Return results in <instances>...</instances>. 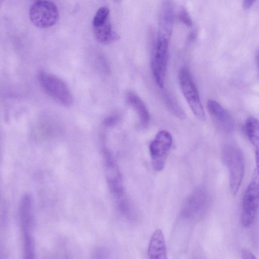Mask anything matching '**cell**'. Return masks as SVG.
I'll return each mask as SVG.
<instances>
[{"mask_svg": "<svg viewBox=\"0 0 259 259\" xmlns=\"http://www.w3.org/2000/svg\"><path fill=\"white\" fill-rule=\"evenodd\" d=\"M222 158L229 169L231 193L235 195L244 174L245 163L242 152L236 145L228 143L223 148Z\"/></svg>", "mask_w": 259, "mask_h": 259, "instance_id": "6da1fadb", "label": "cell"}, {"mask_svg": "<svg viewBox=\"0 0 259 259\" xmlns=\"http://www.w3.org/2000/svg\"><path fill=\"white\" fill-rule=\"evenodd\" d=\"M38 82L43 91L59 104L69 107L73 98L67 84L58 76L45 71L37 74Z\"/></svg>", "mask_w": 259, "mask_h": 259, "instance_id": "7a4b0ae2", "label": "cell"}, {"mask_svg": "<svg viewBox=\"0 0 259 259\" xmlns=\"http://www.w3.org/2000/svg\"><path fill=\"white\" fill-rule=\"evenodd\" d=\"M257 167L253 174L252 180L244 193L242 206L241 223L244 228L253 224L258 208L259 180Z\"/></svg>", "mask_w": 259, "mask_h": 259, "instance_id": "3957f363", "label": "cell"}, {"mask_svg": "<svg viewBox=\"0 0 259 259\" xmlns=\"http://www.w3.org/2000/svg\"><path fill=\"white\" fill-rule=\"evenodd\" d=\"M29 15L31 22L40 28L54 25L59 18L57 6L47 0H39L34 3L30 8Z\"/></svg>", "mask_w": 259, "mask_h": 259, "instance_id": "277c9868", "label": "cell"}, {"mask_svg": "<svg viewBox=\"0 0 259 259\" xmlns=\"http://www.w3.org/2000/svg\"><path fill=\"white\" fill-rule=\"evenodd\" d=\"M182 92L193 114L199 119H205V115L197 89L189 70L182 68L179 74Z\"/></svg>", "mask_w": 259, "mask_h": 259, "instance_id": "5b68a950", "label": "cell"}, {"mask_svg": "<svg viewBox=\"0 0 259 259\" xmlns=\"http://www.w3.org/2000/svg\"><path fill=\"white\" fill-rule=\"evenodd\" d=\"M209 196L206 190L198 187L188 196L181 209V216L184 219L194 220L202 217L208 208Z\"/></svg>", "mask_w": 259, "mask_h": 259, "instance_id": "8992f818", "label": "cell"}, {"mask_svg": "<svg viewBox=\"0 0 259 259\" xmlns=\"http://www.w3.org/2000/svg\"><path fill=\"white\" fill-rule=\"evenodd\" d=\"M169 41L157 37L152 52V72L156 83L161 88L164 84Z\"/></svg>", "mask_w": 259, "mask_h": 259, "instance_id": "52a82bcc", "label": "cell"}, {"mask_svg": "<svg viewBox=\"0 0 259 259\" xmlns=\"http://www.w3.org/2000/svg\"><path fill=\"white\" fill-rule=\"evenodd\" d=\"M172 138L170 134L162 130L158 132L149 146V151L154 169L161 171L170 149Z\"/></svg>", "mask_w": 259, "mask_h": 259, "instance_id": "ba28073f", "label": "cell"}, {"mask_svg": "<svg viewBox=\"0 0 259 259\" xmlns=\"http://www.w3.org/2000/svg\"><path fill=\"white\" fill-rule=\"evenodd\" d=\"M104 156L105 171L108 185L111 192L120 198L122 196L123 189L119 168L108 151L104 152Z\"/></svg>", "mask_w": 259, "mask_h": 259, "instance_id": "9c48e42d", "label": "cell"}, {"mask_svg": "<svg viewBox=\"0 0 259 259\" xmlns=\"http://www.w3.org/2000/svg\"><path fill=\"white\" fill-rule=\"evenodd\" d=\"M174 17V9L170 0H165L162 4L159 15L158 35L170 41Z\"/></svg>", "mask_w": 259, "mask_h": 259, "instance_id": "30bf717a", "label": "cell"}, {"mask_svg": "<svg viewBox=\"0 0 259 259\" xmlns=\"http://www.w3.org/2000/svg\"><path fill=\"white\" fill-rule=\"evenodd\" d=\"M207 105L209 112L220 128L226 133L232 132L234 121L229 113L216 101L209 100Z\"/></svg>", "mask_w": 259, "mask_h": 259, "instance_id": "8fae6325", "label": "cell"}, {"mask_svg": "<svg viewBox=\"0 0 259 259\" xmlns=\"http://www.w3.org/2000/svg\"><path fill=\"white\" fill-rule=\"evenodd\" d=\"M31 210V199L29 196H25L22 202L20 215L23 232L24 247L26 253H31L34 251L33 239L30 231Z\"/></svg>", "mask_w": 259, "mask_h": 259, "instance_id": "7c38bea8", "label": "cell"}, {"mask_svg": "<svg viewBox=\"0 0 259 259\" xmlns=\"http://www.w3.org/2000/svg\"><path fill=\"white\" fill-rule=\"evenodd\" d=\"M148 256L151 259H166L167 252L162 231L156 229L153 233L148 246Z\"/></svg>", "mask_w": 259, "mask_h": 259, "instance_id": "4fadbf2b", "label": "cell"}, {"mask_svg": "<svg viewBox=\"0 0 259 259\" xmlns=\"http://www.w3.org/2000/svg\"><path fill=\"white\" fill-rule=\"evenodd\" d=\"M96 39L102 45L113 43L120 38V36L112 29L109 18L101 25L93 27Z\"/></svg>", "mask_w": 259, "mask_h": 259, "instance_id": "5bb4252c", "label": "cell"}, {"mask_svg": "<svg viewBox=\"0 0 259 259\" xmlns=\"http://www.w3.org/2000/svg\"><path fill=\"white\" fill-rule=\"evenodd\" d=\"M127 103L136 112L142 127L147 126L150 120L148 110L142 99L135 93L128 92L126 95Z\"/></svg>", "mask_w": 259, "mask_h": 259, "instance_id": "9a60e30c", "label": "cell"}, {"mask_svg": "<svg viewBox=\"0 0 259 259\" xmlns=\"http://www.w3.org/2000/svg\"><path fill=\"white\" fill-rule=\"evenodd\" d=\"M258 121L257 119L250 117L245 123V131L247 137L255 150L256 164H258V149L259 140Z\"/></svg>", "mask_w": 259, "mask_h": 259, "instance_id": "2e32d148", "label": "cell"}, {"mask_svg": "<svg viewBox=\"0 0 259 259\" xmlns=\"http://www.w3.org/2000/svg\"><path fill=\"white\" fill-rule=\"evenodd\" d=\"M110 10L106 7L100 8L96 12L93 20V27L97 26L103 23L109 18Z\"/></svg>", "mask_w": 259, "mask_h": 259, "instance_id": "e0dca14e", "label": "cell"}, {"mask_svg": "<svg viewBox=\"0 0 259 259\" xmlns=\"http://www.w3.org/2000/svg\"><path fill=\"white\" fill-rule=\"evenodd\" d=\"M166 100L168 107L174 114L181 118H185V114L177 102L170 97H167Z\"/></svg>", "mask_w": 259, "mask_h": 259, "instance_id": "ac0fdd59", "label": "cell"}, {"mask_svg": "<svg viewBox=\"0 0 259 259\" xmlns=\"http://www.w3.org/2000/svg\"><path fill=\"white\" fill-rule=\"evenodd\" d=\"M178 18L186 26L191 27L192 25V19L185 8L181 9L178 14Z\"/></svg>", "mask_w": 259, "mask_h": 259, "instance_id": "d6986e66", "label": "cell"}, {"mask_svg": "<svg viewBox=\"0 0 259 259\" xmlns=\"http://www.w3.org/2000/svg\"><path fill=\"white\" fill-rule=\"evenodd\" d=\"M118 120V117L116 115L110 116L107 117L104 121V124L107 126H111L114 125Z\"/></svg>", "mask_w": 259, "mask_h": 259, "instance_id": "ffe728a7", "label": "cell"}, {"mask_svg": "<svg viewBox=\"0 0 259 259\" xmlns=\"http://www.w3.org/2000/svg\"><path fill=\"white\" fill-rule=\"evenodd\" d=\"M241 256L243 258L245 259H255L254 255L250 251L246 249H243L241 251Z\"/></svg>", "mask_w": 259, "mask_h": 259, "instance_id": "44dd1931", "label": "cell"}, {"mask_svg": "<svg viewBox=\"0 0 259 259\" xmlns=\"http://www.w3.org/2000/svg\"><path fill=\"white\" fill-rule=\"evenodd\" d=\"M256 0H243V7L245 9H249Z\"/></svg>", "mask_w": 259, "mask_h": 259, "instance_id": "7402d4cb", "label": "cell"}, {"mask_svg": "<svg viewBox=\"0 0 259 259\" xmlns=\"http://www.w3.org/2000/svg\"><path fill=\"white\" fill-rule=\"evenodd\" d=\"M4 1V0H0V10H1V8H2V7Z\"/></svg>", "mask_w": 259, "mask_h": 259, "instance_id": "603a6c76", "label": "cell"}]
</instances>
